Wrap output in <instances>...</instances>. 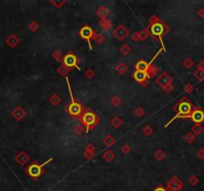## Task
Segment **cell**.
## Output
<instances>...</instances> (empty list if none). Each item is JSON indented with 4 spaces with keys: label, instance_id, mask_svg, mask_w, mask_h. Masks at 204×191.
I'll return each mask as SVG.
<instances>
[{
    "label": "cell",
    "instance_id": "obj_1",
    "mask_svg": "<svg viewBox=\"0 0 204 191\" xmlns=\"http://www.w3.org/2000/svg\"><path fill=\"white\" fill-rule=\"evenodd\" d=\"M147 27L149 30V36H152L155 41H158L162 44V51L165 52L166 49L163 44L162 37L169 32V27L157 16H152L149 19V24L147 25Z\"/></svg>",
    "mask_w": 204,
    "mask_h": 191
},
{
    "label": "cell",
    "instance_id": "obj_2",
    "mask_svg": "<svg viewBox=\"0 0 204 191\" xmlns=\"http://www.w3.org/2000/svg\"><path fill=\"white\" fill-rule=\"evenodd\" d=\"M193 108H194V107H193L192 103L188 99H187L186 97H183L181 100H179L173 106L172 110L175 113V116L171 118L167 123L164 124V128H167L168 125L173 121H175L176 118H187L190 114V113L192 112Z\"/></svg>",
    "mask_w": 204,
    "mask_h": 191
},
{
    "label": "cell",
    "instance_id": "obj_3",
    "mask_svg": "<svg viewBox=\"0 0 204 191\" xmlns=\"http://www.w3.org/2000/svg\"><path fill=\"white\" fill-rule=\"evenodd\" d=\"M66 82H67V86H68V91H69V96H70V102L68 105L65 107V111L69 114L70 117H72L74 118H79L80 116L85 111V108L81 103L75 100V98L73 96V92L72 88L70 86V81L69 78L66 77Z\"/></svg>",
    "mask_w": 204,
    "mask_h": 191
},
{
    "label": "cell",
    "instance_id": "obj_4",
    "mask_svg": "<svg viewBox=\"0 0 204 191\" xmlns=\"http://www.w3.org/2000/svg\"><path fill=\"white\" fill-rule=\"evenodd\" d=\"M80 123H81L84 128H86V133H88L91 129H94L98 123H100V118L93 110L90 108H85V111L79 118Z\"/></svg>",
    "mask_w": 204,
    "mask_h": 191
},
{
    "label": "cell",
    "instance_id": "obj_5",
    "mask_svg": "<svg viewBox=\"0 0 204 191\" xmlns=\"http://www.w3.org/2000/svg\"><path fill=\"white\" fill-rule=\"evenodd\" d=\"M52 160H53V157L49 158V159L44 163H39L37 160H34L27 168H26V173H27L31 178H33L34 180H38L39 177L45 171L44 166H46L48 163L51 162Z\"/></svg>",
    "mask_w": 204,
    "mask_h": 191
},
{
    "label": "cell",
    "instance_id": "obj_6",
    "mask_svg": "<svg viewBox=\"0 0 204 191\" xmlns=\"http://www.w3.org/2000/svg\"><path fill=\"white\" fill-rule=\"evenodd\" d=\"M62 65H64L65 67L69 68V69H73V68H76L79 71H81V67L79 66V63H80V59L78 58V56L76 54H74L73 52H68L66 55H64L62 58Z\"/></svg>",
    "mask_w": 204,
    "mask_h": 191
},
{
    "label": "cell",
    "instance_id": "obj_7",
    "mask_svg": "<svg viewBox=\"0 0 204 191\" xmlns=\"http://www.w3.org/2000/svg\"><path fill=\"white\" fill-rule=\"evenodd\" d=\"M95 34H96V31L89 25H84L79 31L80 37H81L82 39H84L85 41H87L90 50H93V46H92V43H91V40L94 38Z\"/></svg>",
    "mask_w": 204,
    "mask_h": 191
},
{
    "label": "cell",
    "instance_id": "obj_8",
    "mask_svg": "<svg viewBox=\"0 0 204 191\" xmlns=\"http://www.w3.org/2000/svg\"><path fill=\"white\" fill-rule=\"evenodd\" d=\"M182 188H183V182L176 175L171 176L166 182V190L167 191H181Z\"/></svg>",
    "mask_w": 204,
    "mask_h": 191
},
{
    "label": "cell",
    "instance_id": "obj_9",
    "mask_svg": "<svg viewBox=\"0 0 204 191\" xmlns=\"http://www.w3.org/2000/svg\"><path fill=\"white\" fill-rule=\"evenodd\" d=\"M187 118H190L194 124H201L204 122V111L199 107H194Z\"/></svg>",
    "mask_w": 204,
    "mask_h": 191
},
{
    "label": "cell",
    "instance_id": "obj_10",
    "mask_svg": "<svg viewBox=\"0 0 204 191\" xmlns=\"http://www.w3.org/2000/svg\"><path fill=\"white\" fill-rule=\"evenodd\" d=\"M132 79L135 80L137 83L141 84L142 87H147L148 84V77L146 72H141V71H136L132 74Z\"/></svg>",
    "mask_w": 204,
    "mask_h": 191
},
{
    "label": "cell",
    "instance_id": "obj_11",
    "mask_svg": "<svg viewBox=\"0 0 204 191\" xmlns=\"http://www.w3.org/2000/svg\"><path fill=\"white\" fill-rule=\"evenodd\" d=\"M172 82H173L172 78H171L169 74L166 72H162L157 78V80H155V83H157L162 89H163L164 87L168 86L170 84H172Z\"/></svg>",
    "mask_w": 204,
    "mask_h": 191
},
{
    "label": "cell",
    "instance_id": "obj_12",
    "mask_svg": "<svg viewBox=\"0 0 204 191\" xmlns=\"http://www.w3.org/2000/svg\"><path fill=\"white\" fill-rule=\"evenodd\" d=\"M112 34H114L116 39H117L119 41H123L128 36L130 32H128V29L126 26L119 25L114 31H112Z\"/></svg>",
    "mask_w": 204,
    "mask_h": 191
},
{
    "label": "cell",
    "instance_id": "obj_13",
    "mask_svg": "<svg viewBox=\"0 0 204 191\" xmlns=\"http://www.w3.org/2000/svg\"><path fill=\"white\" fill-rule=\"evenodd\" d=\"M15 160L19 165L24 166L25 164H27V162L30 160V156L26 153L25 151H20L18 152V154L15 156Z\"/></svg>",
    "mask_w": 204,
    "mask_h": 191
},
{
    "label": "cell",
    "instance_id": "obj_14",
    "mask_svg": "<svg viewBox=\"0 0 204 191\" xmlns=\"http://www.w3.org/2000/svg\"><path fill=\"white\" fill-rule=\"evenodd\" d=\"M12 116H13V118L16 119V121L19 122V121H21V119L24 118L26 117V112H25V110H24L23 108L17 107L12 112Z\"/></svg>",
    "mask_w": 204,
    "mask_h": 191
},
{
    "label": "cell",
    "instance_id": "obj_15",
    "mask_svg": "<svg viewBox=\"0 0 204 191\" xmlns=\"http://www.w3.org/2000/svg\"><path fill=\"white\" fill-rule=\"evenodd\" d=\"M100 27L103 30L105 31H110L112 29V27H114V24L112 23V21L108 18H105V19H101L100 20Z\"/></svg>",
    "mask_w": 204,
    "mask_h": 191
},
{
    "label": "cell",
    "instance_id": "obj_16",
    "mask_svg": "<svg viewBox=\"0 0 204 191\" xmlns=\"http://www.w3.org/2000/svg\"><path fill=\"white\" fill-rule=\"evenodd\" d=\"M96 15L101 19H105V18H108V16L110 15V10L105 7V6H101L98 8V10L96 11Z\"/></svg>",
    "mask_w": 204,
    "mask_h": 191
},
{
    "label": "cell",
    "instance_id": "obj_17",
    "mask_svg": "<svg viewBox=\"0 0 204 191\" xmlns=\"http://www.w3.org/2000/svg\"><path fill=\"white\" fill-rule=\"evenodd\" d=\"M148 68V63L144 60H139L135 65V70L136 71H141V72H147Z\"/></svg>",
    "mask_w": 204,
    "mask_h": 191
},
{
    "label": "cell",
    "instance_id": "obj_18",
    "mask_svg": "<svg viewBox=\"0 0 204 191\" xmlns=\"http://www.w3.org/2000/svg\"><path fill=\"white\" fill-rule=\"evenodd\" d=\"M157 72H158V68L155 66V65L150 64V65H148V68H147L146 73L147 75L148 79H152L157 75Z\"/></svg>",
    "mask_w": 204,
    "mask_h": 191
},
{
    "label": "cell",
    "instance_id": "obj_19",
    "mask_svg": "<svg viewBox=\"0 0 204 191\" xmlns=\"http://www.w3.org/2000/svg\"><path fill=\"white\" fill-rule=\"evenodd\" d=\"M102 156H103V158L104 159L107 161V162H112L114 161V159H115V157H116V155H115V153L112 152V150H106L103 154H102Z\"/></svg>",
    "mask_w": 204,
    "mask_h": 191
},
{
    "label": "cell",
    "instance_id": "obj_20",
    "mask_svg": "<svg viewBox=\"0 0 204 191\" xmlns=\"http://www.w3.org/2000/svg\"><path fill=\"white\" fill-rule=\"evenodd\" d=\"M122 124H123V121L120 117H117V116L114 117V118H112V121H111V125H112V128H121Z\"/></svg>",
    "mask_w": 204,
    "mask_h": 191
},
{
    "label": "cell",
    "instance_id": "obj_21",
    "mask_svg": "<svg viewBox=\"0 0 204 191\" xmlns=\"http://www.w3.org/2000/svg\"><path fill=\"white\" fill-rule=\"evenodd\" d=\"M84 132H85V128H84V125L81 123H76L74 125V133L76 135L82 136Z\"/></svg>",
    "mask_w": 204,
    "mask_h": 191
},
{
    "label": "cell",
    "instance_id": "obj_22",
    "mask_svg": "<svg viewBox=\"0 0 204 191\" xmlns=\"http://www.w3.org/2000/svg\"><path fill=\"white\" fill-rule=\"evenodd\" d=\"M116 71L117 73H119L120 75H125L128 72V67L127 66V65L125 63H120L116 67Z\"/></svg>",
    "mask_w": 204,
    "mask_h": 191
},
{
    "label": "cell",
    "instance_id": "obj_23",
    "mask_svg": "<svg viewBox=\"0 0 204 191\" xmlns=\"http://www.w3.org/2000/svg\"><path fill=\"white\" fill-rule=\"evenodd\" d=\"M103 143H105L106 146L110 147V146H112V145H114V143H116V139L112 138V134H107L105 138H104V139H103Z\"/></svg>",
    "mask_w": 204,
    "mask_h": 191
},
{
    "label": "cell",
    "instance_id": "obj_24",
    "mask_svg": "<svg viewBox=\"0 0 204 191\" xmlns=\"http://www.w3.org/2000/svg\"><path fill=\"white\" fill-rule=\"evenodd\" d=\"M49 102L52 106H54V107H57L60 105V103H61V98L59 97L58 94H53L51 97H50V99H49Z\"/></svg>",
    "mask_w": 204,
    "mask_h": 191
},
{
    "label": "cell",
    "instance_id": "obj_25",
    "mask_svg": "<svg viewBox=\"0 0 204 191\" xmlns=\"http://www.w3.org/2000/svg\"><path fill=\"white\" fill-rule=\"evenodd\" d=\"M165 156H166V154H165V152H164L163 149H157V151L154 152V158L159 162L163 161Z\"/></svg>",
    "mask_w": 204,
    "mask_h": 191
},
{
    "label": "cell",
    "instance_id": "obj_26",
    "mask_svg": "<svg viewBox=\"0 0 204 191\" xmlns=\"http://www.w3.org/2000/svg\"><path fill=\"white\" fill-rule=\"evenodd\" d=\"M111 103H112V106L114 107V108H117V107H121L122 106V99L119 96L116 95V96H114L111 99Z\"/></svg>",
    "mask_w": 204,
    "mask_h": 191
},
{
    "label": "cell",
    "instance_id": "obj_27",
    "mask_svg": "<svg viewBox=\"0 0 204 191\" xmlns=\"http://www.w3.org/2000/svg\"><path fill=\"white\" fill-rule=\"evenodd\" d=\"M57 72H58L59 75L62 76V77H66V76L68 75V73L71 72V69H69V68L65 67L64 65H61V66L57 69Z\"/></svg>",
    "mask_w": 204,
    "mask_h": 191
},
{
    "label": "cell",
    "instance_id": "obj_28",
    "mask_svg": "<svg viewBox=\"0 0 204 191\" xmlns=\"http://www.w3.org/2000/svg\"><path fill=\"white\" fill-rule=\"evenodd\" d=\"M203 130H204V128L201 124H194L191 129V133L194 135H199L203 133Z\"/></svg>",
    "mask_w": 204,
    "mask_h": 191
},
{
    "label": "cell",
    "instance_id": "obj_29",
    "mask_svg": "<svg viewBox=\"0 0 204 191\" xmlns=\"http://www.w3.org/2000/svg\"><path fill=\"white\" fill-rule=\"evenodd\" d=\"M132 47L128 45V44H123L122 47H121V53L123 54L125 56H127V55H130V54L132 53Z\"/></svg>",
    "mask_w": 204,
    "mask_h": 191
},
{
    "label": "cell",
    "instance_id": "obj_30",
    "mask_svg": "<svg viewBox=\"0 0 204 191\" xmlns=\"http://www.w3.org/2000/svg\"><path fill=\"white\" fill-rule=\"evenodd\" d=\"M7 43L10 45V47H12V48H14L16 45L18 44L19 43V39L17 37H16L15 35H11L9 38H8V41H7Z\"/></svg>",
    "mask_w": 204,
    "mask_h": 191
},
{
    "label": "cell",
    "instance_id": "obj_31",
    "mask_svg": "<svg viewBox=\"0 0 204 191\" xmlns=\"http://www.w3.org/2000/svg\"><path fill=\"white\" fill-rule=\"evenodd\" d=\"M149 36V30L148 27L144 28L143 30L139 31V38H141V41H146Z\"/></svg>",
    "mask_w": 204,
    "mask_h": 191
},
{
    "label": "cell",
    "instance_id": "obj_32",
    "mask_svg": "<svg viewBox=\"0 0 204 191\" xmlns=\"http://www.w3.org/2000/svg\"><path fill=\"white\" fill-rule=\"evenodd\" d=\"M93 40L96 43H98V44H103V43H105V41H106V38H105L104 35H102L101 33H96L94 38H93Z\"/></svg>",
    "mask_w": 204,
    "mask_h": 191
},
{
    "label": "cell",
    "instance_id": "obj_33",
    "mask_svg": "<svg viewBox=\"0 0 204 191\" xmlns=\"http://www.w3.org/2000/svg\"><path fill=\"white\" fill-rule=\"evenodd\" d=\"M142 133L146 136H150L153 133V128L150 127V125H144L142 129Z\"/></svg>",
    "mask_w": 204,
    "mask_h": 191
},
{
    "label": "cell",
    "instance_id": "obj_34",
    "mask_svg": "<svg viewBox=\"0 0 204 191\" xmlns=\"http://www.w3.org/2000/svg\"><path fill=\"white\" fill-rule=\"evenodd\" d=\"M193 75H194V77L198 80V81H204V71H201L199 69H196L194 71V73H193Z\"/></svg>",
    "mask_w": 204,
    "mask_h": 191
},
{
    "label": "cell",
    "instance_id": "obj_35",
    "mask_svg": "<svg viewBox=\"0 0 204 191\" xmlns=\"http://www.w3.org/2000/svg\"><path fill=\"white\" fill-rule=\"evenodd\" d=\"M133 113H135V116L138 118H141L144 116V113H146V112H144L143 110V108L142 107H137L135 111H133Z\"/></svg>",
    "mask_w": 204,
    "mask_h": 191
},
{
    "label": "cell",
    "instance_id": "obj_36",
    "mask_svg": "<svg viewBox=\"0 0 204 191\" xmlns=\"http://www.w3.org/2000/svg\"><path fill=\"white\" fill-rule=\"evenodd\" d=\"M184 140L186 141L187 143H194V140H195V135L190 132V133H186L184 135Z\"/></svg>",
    "mask_w": 204,
    "mask_h": 191
},
{
    "label": "cell",
    "instance_id": "obj_37",
    "mask_svg": "<svg viewBox=\"0 0 204 191\" xmlns=\"http://www.w3.org/2000/svg\"><path fill=\"white\" fill-rule=\"evenodd\" d=\"M183 66H184V68H186V69H191L192 67H193V65H194V62H193V60L191 59V58H186L184 61H183Z\"/></svg>",
    "mask_w": 204,
    "mask_h": 191
},
{
    "label": "cell",
    "instance_id": "obj_38",
    "mask_svg": "<svg viewBox=\"0 0 204 191\" xmlns=\"http://www.w3.org/2000/svg\"><path fill=\"white\" fill-rule=\"evenodd\" d=\"M188 182L190 185H192V186H195V185H197L198 182H199V179H198V177L196 175H191L188 178Z\"/></svg>",
    "mask_w": 204,
    "mask_h": 191
},
{
    "label": "cell",
    "instance_id": "obj_39",
    "mask_svg": "<svg viewBox=\"0 0 204 191\" xmlns=\"http://www.w3.org/2000/svg\"><path fill=\"white\" fill-rule=\"evenodd\" d=\"M52 57L54 58L57 62H61L62 61V58H63V55H62L61 51H55V52H53Z\"/></svg>",
    "mask_w": 204,
    "mask_h": 191
},
{
    "label": "cell",
    "instance_id": "obj_40",
    "mask_svg": "<svg viewBox=\"0 0 204 191\" xmlns=\"http://www.w3.org/2000/svg\"><path fill=\"white\" fill-rule=\"evenodd\" d=\"M121 151L122 152V153L127 154V153H130V152L132 151V147H131L130 144L126 143V144H123V145L121 147Z\"/></svg>",
    "mask_w": 204,
    "mask_h": 191
},
{
    "label": "cell",
    "instance_id": "obj_41",
    "mask_svg": "<svg viewBox=\"0 0 204 191\" xmlns=\"http://www.w3.org/2000/svg\"><path fill=\"white\" fill-rule=\"evenodd\" d=\"M85 151H88V152H91V153H96V147L94 146V144L92 143H88L85 147Z\"/></svg>",
    "mask_w": 204,
    "mask_h": 191
},
{
    "label": "cell",
    "instance_id": "obj_42",
    "mask_svg": "<svg viewBox=\"0 0 204 191\" xmlns=\"http://www.w3.org/2000/svg\"><path fill=\"white\" fill-rule=\"evenodd\" d=\"M28 28H29L30 31H32V32H36L37 30L39 29V25H38V23H36L35 21H33V22H31V23L29 24Z\"/></svg>",
    "mask_w": 204,
    "mask_h": 191
},
{
    "label": "cell",
    "instance_id": "obj_43",
    "mask_svg": "<svg viewBox=\"0 0 204 191\" xmlns=\"http://www.w3.org/2000/svg\"><path fill=\"white\" fill-rule=\"evenodd\" d=\"M85 76H86V77H87L89 80L93 79V78L95 77V71L92 70V69H88V70L85 72Z\"/></svg>",
    "mask_w": 204,
    "mask_h": 191
},
{
    "label": "cell",
    "instance_id": "obj_44",
    "mask_svg": "<svg viewBox=\"0 0 204 191\" xmlns=\"http://www.w3.org/2000/svg\"><path fill=\"white\" fill-rule=\"evenodd\" d=\"M83 156H84L85 159H87V160H92L93 158L95 157V154H94V153H91V152H88V151H84Z\"/></svg>",
    "mask_w": 204,
    "mask_h": 191
},
{
    "label": "cell",
    "instance_id": "obj_45",
    "mask_svg": "<svg viewBox=\"0 0 204 191\" xmlns=\"http://www.w3.org/2000/svg\"><path fill=\"white\" fill-rule=\"evenodd\" d=\"M51 4H53L56 8H61L63 5L66 4V1L65 0H63V1H51Z\"/></svg>",
    "mask_w": 204,
    "mask_h": 191
},
{
    "label": "cell",
    "instance_id": "obj_46",
    "mask_svg": "<svg viewBox=\"0 0 204 191\" xmlns=\"http://www.w3.org/2000/svg\"><path fill=\"white\" fill-rule=\"evenodd\" d=\"M184 92L187 93V94H191V93L193 92V86L190 83H187L184 86Z\"/></svg>",
    "mask_w": 204,
    "mask_h": 191
},
{
    "label": "cell",
    "instance_id": "obj_47",
    "mask_svg": "<svg viewBox=\"0 0 204 191\" xmlns=\"http://www.w3.org/2000/svg\"><path fill=\"white\" fill-rule=\"evenodd\" d=\"M196 156L199 158V159H204V148L203 147H201V148H199L197 150V152H196Z\"/></svg>",
    "mask_w": 204,
    "mask_h": 191
},
{
    "label": "cell",
    "instance_id": "obj_48",
    "mask_svg": "<svg viewBox=\"0 0 204 191\" xmlns=\"http://www.w3.org/2000/svg\"><path fill=\"white\" fill-rule=\"evenodd\" d=\"M132 40L133 42H138V41H141V38H139V32H136V33H133L132 35Z\"/></svg>",
    "mask_w": 204,
    "mask_h": 191
},
{
    "label": "cell",
    "instance_id": "obj_49",
    "mask_svg": "<svg viewBox=\"0 0 204 191\" xmlns=\"http://www.w3.org/2000/svg\"><path fill=\"white\" fill-rule=\"evenodd\" d=\"M162 91L165 92V93H170V92H172V91H173V84H170V85H168V86L164 87V88L162 89Z\"/></svg>",
    "mask_w": 204,
    "mask_h": 191
},
{
    "label": "cell",
    "instance_id": "obj_50",
    "mask_svg": "<svg viewBox=\"0 0 204 191\" xmlns=\"http://www.w3.org/2000/svg\"><path fill=\"white\" fill-rule=\"evenodd\" d=\"M197 15H198V17H199V18L204 19V8H200L199 10H198Z\"/></svg>",
    "mask_w": 204,
    "mask_h": 191
},
{
    "label": "cell",
    "instance_id": "obj_51",
    "mask_svg": "<svg viewBox=\"0 0 204 191\" xmlns=\"http://www.w3.org/2000/svg\"><path fill=\"white\" fill-rule=\"evenodd\" d=\"M152 191H167L165 187H163L162 185H158L157 187H155Z\"/></svg>",
    "mask_w": 204,
    "mask_h": 191
},
{
    "label": "cell",
    "instance_id": "obj_52",
    "mask_svg": "<svg viewBox=\"0 0 204 191\" xmlns=\"http://www.w3.org/2000/svg\"><path fill=\"white\" fill-rule=\"evenodd\" d=\"M197 69L204 71V60H201V61L199 62V64H198V66H197Z\"/></svg>",
    "mask_w": 204,
    "mask_h": 191
}]
</instances>
